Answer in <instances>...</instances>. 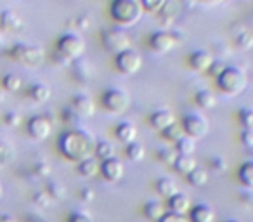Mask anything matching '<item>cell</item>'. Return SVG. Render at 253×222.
<instances>
[{
    "mask_svg": "<svg viewBox=\"0 0 253 222\" xmlns=\"http://www.w3.org/2000/svg\"><path fill=\"white\" fill-rule=\"evenodd\" d=\"M77 169H78V174L84 177H87V179H90V177H95L99 172H101V162H99L95 156H88V158L82 160L80 163H77Z\"/></svg>",
    "mask_w": 253,
    "mask_h": 222,
    "instance_id": "cell-21",
    "label": "cell"
},
{
    "mask_svg": "<svg viewBox=\"0 0 253 222\" xmlns=\"http://www.w3.org/2000/svg\"><path fill=\"white\" fill-rule=\"evenodd\" d=\"M2 85L7 92H18L23 87V78L18 73H7L2 78Z\"/></svg>",
    "mask_w": 253,
    "mask_h": 222,
    "instance_id": "cell-34",
    "label": "cell"
},
{
    "mask_svg": "<svg viewBox=\"0 0 253 222\" xmlns=\"http://www.w3.org/2000/svg\"><path fill=\"white\" fill-rule=\"evenodd\" d=\"M101 102H102V108L106 111L113 115H122L125 113L128 106H130V95L125 89H120V87H109L102 92L101 95Z\"/></svg>",
    "mask_w": 253,
    "mask_h": 222,
    "instance_id": "cell-5",
    "label": "cell"
},
{
    "mask_svg": "<svg viewBox=\"0 0 253 222\" xmlns=\"http://www.w3.org/2000/svg\"><path fill=\"white\" fill-rule=\"evenodd\" d=\"M239 122H241L243 129H253V108L246 106V108L239 109Z\"/></svg>",
    "mask_w": 253,
    "mask_h": 222,
    "instance_id": "cell-40",
    "label": "cell"
},
{
    "mask_svg": "<svg viewBox=\"0 0 253 222\" xmlns=\"http://www.w3.org/2000/svg\"><path fill=\"white\" fill-rule=\"evenodd\" d=\"M4 122H5V125H9V127H18V125L21 124V115L16 113V111H9V113L4 117Z\"/></svg>",
    "mask_w": 253,
    "mask_h": 222,
    "instance_id": "cell-47",
    "label": "cell"
},
{
    "mask_svg": "<svg viewBox=\"0 0 253 222\" xmlns=\"http://www.w3.org/2000/svg\"><path fill=\"white\" fill-rule=\"evenodd\" d=\"M225 222H238V221H225Z\"/></svg>",
    "mask_w": 253,
    "mask_h": 222,
    "instance_id": "cell-54",
    "label": "cell"
},
{
    "mask_svg": "<svg viewBox=\"0 0 253 222\" xmlns=\"http://www.w3.org/2000/svg\"><path fill=\"white\" fill-rule=\"evenodd\" d=\"M213 54L207 49H198L194 52H191L189 56V66L194 71H208V68L213 63Z\"/></svg>",
    "mask_w": 253,
    "mask_h": 222,
    "instance_id": "cell-16",
    "label": "cell"
},
{
    "mask_svg": "<svg viewBox=\"0 0 253 222\" xmlns=\"http://www.w3.org/2000/svg\"><path fill=\"white\" fill-rule=\"evenodd\" d=\"M0 26H2V30L4 32H19L23 26V19L19 18L18 12L14 11H4L2 14H0Z\"/></svg>",
    "mask_w": 253,
    "mask_h": 222,
    "instance_id": "cell-19",
    "label": "cell"
},
{
    "mask_svg": "<svg viewBox=\"0 0 253 222\" xmlns=\"http://www.w3.org/2000/svg\"><path fill=\"white\" fill-rule=\"evenodd\" d=\"M0 222H16V219L7 214H0Z\"/></svg>",
    "mask_w": 253,
    "mask_h": 222,
    "instance_id": "cell-52",
    "label": "cell"
},
{
    "mask_svg": "<svg viewBox=\"0 0 253 222\" xmlns=\"http://www.w3.org/2000/svg\"><path fill=\"white\" fill-rule=\"evenodd\" d=\"M162 135L165 141H170L175 144L177 141H180V139L186 135V132H184V129L180 124H172L170 127H167L165 131H162Z\"/></svg>",
    "mask_w": 253,
    "mask_h": 222,
    "instance_id": "cell-33",
    "label": "cell"
},
{
    "mask_svg": "<svg viewBox=\"0 0 253 222\" xmlns=\"http://www.w3.org/2000/svg\"><path fill=\"white\" fill-rule=\"evenodd\" d=\"M186 179H187V182H189L191 186L201 187V186H205V184L208 182V172L205 169H201V167H196V169L191 170V172L187 174Z\"/></svg>",
    "mask_w": 253,
    "mask_h": 222,
    "instance_id": "cell-30",
    "label": "cell"
},
{
    "mask_svg": "<svg viewBox=\"0 0 253 222\" xmlns=\"http://www.w3.org/2000/svg\"><path fill=\"white\" fill-rule=\"evenodd\" d=\"M144 215L149 219V221H156L158 222L160 219L165 215V208L160 201H148L144 205Z\"/></svg>",
    "mask_w": 253,
    "mask_h": 222,
    "instance_id": "cell-31",
    "label": "cell"
},
{
    "mask_svg": "<svg viewBox=\"0 0 253 222\" xmlns=\"http://www.w3.org/2000/svg\"><path fill=\"white\" fill-rule=\"evenodd\" d=\"M14 160V146L7 141H0V165H7Z\"/></svg>",
    "mask_w": 253,
    "mask_h": 222,
    "instance_id": "cell-35",
    "label": "cell"
},
{
    "mask_svg": "<svg viewBox=\"0 0 253 222\" xmlns=\"http://www.w3.org/2000/svg\"><path fill=\"white\" fill-rule=\"evenodd\" d=\"M35 172L39 174L40 177L47 176V174L50 172V169H49V163H39V165H35Z\"/></svg>",
    "mask_w": 253,
    "mask_h": 222,
    "instance_id": "cell-51",
    "label": "cell"
},
{
    "mask_svg": "<svg viewBox=\"0 0 253 222\" xmlns=\"http://www.w3.org/2000/svg\"><path fill=\"white\" fill-rule=\"evenodd\" d=\"M101 44L109 54H120L123 50L130 49V37L126 35V32L122 26H115V28H106L101 33Z\"/></svg>",
    "mask_w": 253,
    "mask_h": 222,
    "instance_id": "cell-8",
    "label": "cell"
},
{
    "mask_svg": "<svg viewBox=\"0 0 253 222\" xmlns=\"http://www.w3.org/2000/svg\"><path fill=\"white\" fill-rule=\"evenodd\" d=\"M63 122L66 125H70L71 129H75V127H80V122H82V118L78 117L77 113H75L73 109L68 106V108H64L63 109Z\"/></svg>",
    "mask_w": 253,
    "mask_h": 222,
    "instance_id": "cell-39",
    "label": "cell"
},
{
    "mask_svg": "<svg viewBox=\"0 0 253 222\" xmlns=\"http://www.w3.org/2000/svg\"><path fill=\"white\" fill-rule=\"evenodd\" d=\"M182 129L184 132H186V135H189V137L193 139H203L205 135L208 134V129H210V125H208V120L203 117V115L200 113H189L186 115V117L182 118Z\"/></svg>",
    "mask_w": 253,
    "mask_h": 222,
    "instance_id": "cell-10",
    "label": "cell"
},
{
    "mask_svg": "<svg viewBox=\"0 0 253 222\" xmlns=\"http://www.w3.org/2000/svg\"><path fill=\"white\" fill-rule=\"evenodd\" d=\"M71 77L75 78L80 84H87L92 77H94V66H92L90 61L84 59V57H78V59L71 61Z\"/></svg>",
    "mask_w": 253,
    "mask_h": 222,
    "instance_id": "cell-14",
    "label": "cell"
},
{
    "mask_svg": "<svg viewBox=\"0 0 253 222\" xmlns=\"http://www.w3.org/2000/svg\"><path fill=\"white\" fill-rule=\"evenodd\" d=\"M2 191H4V187H2V184H0V196H2Z\"/></svg>",
    "mask_w": 253,
    "mask_h": 222,
    "instance_id": "cell-53",
    "label": "cell"
},
{
    "mask_svg": "<svg viewBox=\"0 0 253 222\" xmlns=\"http://www.w3.org/2000/svg\"><path fill=\"white\" fill-rule=\"evenodd\" d=\"M28 97L32 99L33 102H39V104H43L50 99V89L49 85L45 84H32L28 89Z\"/></svg>",
    "mask_w": 253,
    "mask_h": 222,
    "instance_id": "cell-23",
    "label": "cell"
},
{
    "mask_svg": "<svg viewBox=\"0 0 253 222\" xmlns=\"http://www.w3.org/2000/svg\"><path fill=\"white\" fill-rule=\"evenodd\" d=\"M95 142H97V139L90 131L84 127H75L68 129L66 132L59 135L57 148L66 160L73 163H80L82 160L94 156Z\"/></svg>",
    "mask_w": 253,
    "mask_h": 222,
    "instance_id": "cell-1",
    "label": "cell"
},
{
    "mask_svg": "<svg viewBox=\"0 0 253 222\" xmlns=\"http://www.w3.org/2000/svg\"><path fill=\"white\" fill-rule=\"evenodd\" d=\"M115 135L123 144H130V142L137 141V127L132 122H120L115 129Z\"/></svg>",
    "mask_w": 253,
    "mask_h": 222,
    "instance_id": "cell-17",
    "label": "cell"
},
{
    "mask_svg": "<svg viewBox=\"0 0 253 222\" xmlns=\"http://www.w3.org/2000/svg\"><path fill=\"white\" fill-rule=\"evenodd\" d=\"M215 80H217V87L227 95H238L248 87V75L245 73V70L238 66H229V64Z\"/></svg>",
    "mask_w": 253,
    "mask_h": 222,
    "instance_id": "cell-3",
    "label": "cell"
},
{
    "mask_svg": "<svg viewBox=\"0 0 253 222\" xmlns=\"http://www.w3.org/2000/svg\"><path fill=\"white\" fill-rule=\"evenodd\" d=\"M80 194H82V200L84 201L94 200V189H92V187H84V189L80 191Z\"/></svg>",
    "mask_w": 253,
    "mask_h": 222,
    "instance_id": "cell-50",
    "label": "cell"
},
{
    "mask_svg": "<svg viewBox=\"0 0 253 222\" xmlns=\"http://www.w3.org/2000/svg\"><path fill=\"white\" fill-rule=\"evenodd\" d=\"M94 156L102 162V160H108V158H113L115 156V144L111 141H97L95 142V151H94Z\"/></svg>",
    "mask_w": 253,
    "mask_h": 222,
    "instance_id": "cell-27",
    "label": "cell"
},
{
    "mask_svg": "<svg viewBox=\"0 0 253 222\" xmlns=\"http://www.w3.org/2000/svg\"><path fill=\"white\" fill-rule=\"evenodd\" d=\"M56 50L71 63V61L78 59V57L84 56L85 52V40L82 39L78 33L75 32H68L64 35L59 37L57 40V45H56Z\"/></svg>",
    "mask_w": 253,
    "mask_h": 222,
    "instance_id": "cell-7",
    "label": "cell"
},
{
    "mask_svg": "<svg viewBox=\"0 0 253 222\" xmlns=\"http://www.w3.org/2000/svg\"><path fill=\"white\" fill-rule=\"evenodd\" d=\"M68 222H94L92 221V215L87 214V212H71L70 217H68Z\"/></svg>",
    "mask_w": 253,
    "mask_h": 222,
    "instance_id": "cell-44",
    "label": "cell"
},
{
    "mask_svg": "<svg viewBox=\"0 0 253 222\" xmlns=\"http://www.w3.org/2000/svg\"><path fill=\"white\" fill-rule=\"evenodd\" d=\"M194 102L201 109H211L217 106V97L210 89H201L194 94Z\"/></svg>",
    "mask_w": 253,
    "mask_h": 222,
    "instance_id": "cell-24",
    "label": "cell"
},
{
    "mask_svg": "<svg viewBox=\"0 0 253 222\" xmlns=\"http://www.w3.org/2000/svg\"><path fill=\"white\" fill-rule=\"evenodd\" d=\"M173 170H175L177 174H180V176L186 177L187 174L191 172V170L196 169V160H194L193 155H177L175 162H173Z\"/></svg>",
    "mask_w": 253,
    "mask_h": 222,
    "instance_id": "cell-22",
    "label": "cell"
},
{
    "mask_svg": "<svg viewBox=\"0 0 253 222\" xmlns=\"http://www.w3.org/2000/svg\"><path fill=\"white\" fill-rule=\"evenodd\" d=\"M9 57L18 63L25 64L30 68H37L43 63L45 52L40 45H32V44H16L9 50Z\"/></svg>",
    "mask_w": 253,
    "mask_h": 222,
    "instance_id": "cell-4",
    "label": "cell"
},
{
    "mask_svg": "<svg viewBox=\"0 0 253 222\" xmlns=\"http://www.w3.org/2000/svg\"><path fill=\"white\" fill-rule=\"evenodd\" d=\"M101 174L108 182L122 180L123 176H125V167H123V162L118 158V156L102 160L101 162Z\"/></svg>",
    "mask_w": 253,
    "mask_h": 222,
    "instance_id": "cell-12",
    "label": "cell"
},
{
    "mask_svg": "<svg viewBox=\"0 0 253 222\" xmlns=\"http://www.w3.org/2000/svg\"><path fill=\"white\" fill-rule=\"evenodd\" d=\"M169 207H170V212H173V214L186 215L187 212L191 210V200L187 194L179 191V193L173 194L172 198H169Z\"/></svg>",
    "mask_w": 253,
    "mask_h": 222,
    "instance_id": "cell-20",
    "label": "cell"
},
{
    "mask_svg": "<svg viewBox=\"0 0 253 222\" xmlns=\"http://www.w3.org/2000/svg\"><path fill=\"white\" fill-rule=\"evenodd\" d=\"M52 201V198L47 194V191H42V193H35L33 194V203L39 208H47Z\"/></svg>",
    "mask_w": 253,
    "mask_h": 222,
    "instance_id": "cell-42",
    "label": "cell"
},
{
    "mask_svg": "<svg viewBox=\"0 0 253 222\" xmlns=\"http://www.w3.org/2000/svg\"><path fill=\"white\" fill-rule=\"evenodd\" d=\"M139 2H141L142 9L149 14H158L163 5L167 4V0H139Z\"/></svg>",
    "mask_w": 253,
    "mask_h": 222,
    "instance_id": "cell-38",
    "label": "cell"
},
{
    "mask_svg": "<svg viewBox=\"0 0 253 222\" xmlns=\"http://www.w3.org/2000/svg\"><path fill=\"white\" fill-rule=\"evenodd\" d=\"M28 134L35 141H45L52 132V120L47 115H37V117L30 118L28 122Z\"/></svg>",
    "mask_w": 253,
    "mask_h": 222,
    "instance_id": "cell-11",
    "label": "cell"
},
{
    "mask_svg": "<svg viewBox=\"0 0 253 222\" xmlns=\"http://www.w3.org/2000/svg\"><path fill=\"white\" fill-rule=\"evenodd\" d=\"M210 165L215 172H225V170H227V162H225L222 156H213V158H210Z\"/></svg>",
    "mask_w": 253,
    "mask_h": 222,
    "instance_id": "cell-45",
    "label": "cell"
},
{
    "mask_svg": "<svg viewBox=\"0 0 253 222\" xmlns=\"http://www.w3.org/2000/svg\"><path fill=\"white\" fill-rule=\"evenodd\" d=\"M70 108L73 109L82 120L94 117V113H95V102L92 101V97L88 94L73 95V99H71V102H70Z\"/></svg>",
    "mask_w": 253,
    "mask_h": 222,
    "instance_id": "cell-13",
    "label": "cell"
},
{
    "mask_svg": "<svg viewBox=\"0 0 253 222\" xmlns=\"http://www.w3.org/2000/svg\"><path fill=\"white\" fill-rule=\"evenodd\" d=\"M177 14H179V5H177L175 2H170V0H167V4L163 5L162 11L158 12L160 21H162V25H165V26L172 25V23L177 19Z\"/></svg>",
    "mask_w": 253,
    "mask_h": 222,
    "instance_id": "cell-25",
    "label": "cell"
},
{
    "mask_svg": "<svg viewBox=\"0 0 253 222\" xmlns=\"http://www.w3.org/2000/svg\"><path fill=\"white\" fill-rule=\"evenodd\" d=\"M239 139L246 148H253V129H243Z\"/></svg>",
    "mask_w": 253,
    "mask_h": 222,
    "instance_id": "cell-48",
    "label": "cell"
},
{
    "mask_svg": "<svg viewBox=\"0 0 253 222\" xmlns=\"http://www.w3.org/2000/svg\"><path fill=\"white\" fill-rule=\"evenodd\" d=\"M109 14L118 26L128 28V26H134L135 23L141 21L144 9H142L139 0H111Z\"/></svg>",
    "mask_w": 253,
    "mask_h": 222,
    "instance_id": "cell-2",
    "label": "cell"
},
{
    "mask_svg": "<svg viewBox=\"0 0 253 222\" xmlns=\"http://www.w3.org/2000/svg\"><path fill=\"white\" fill-rule=\"evenodd\" d=\"M47 194H49L52 200H63V198L66 196V189H64L63 184L52 180V182L47 184Z\"/></svg>",
    "mask_w": 253,
    "mask_h": 222,
    "instance_id": "cell-37",
    "label": "cell"
},
{
    "mask_svg": "<svg viewBox=\"0 0 253 222\" xmlns=\"http://www.w3.org/2000/svg\"><path fill=\"white\" fill-rule=\"evenodd\" d=\"M115 66L122 75H135L142 68V56L134 49H126L115 56Z\"/></svg>",
    "mask_w": 253,
    "mask_h": 222,
    "instance_id": "cell-9",
    "label": "cell"
},
{
    "mask_svg": "<svg viewBox=\"0 0 253 222\" xmlns=\"http://www.w3.org/2000/svg\"><path fill=\"white\" fill-rule=\"evenodd\" d=\"M175 153L177 155H193L196 151V139L189 137V135H184L180 141L175 142Z\"/></svg>",
    "mask_w": 253,
    "mask_h": 222,
    "instance_id": "cell-32",
    "label": "cell"
},
{
    "mask_svg": "<svg viewBox=\"0 0 253 222\" xmlns=\"http://www.w3.org/2000/svg\"><path fill=\"white\" fill-rule=\"evenodd\" d=\"M238 176L243 186L253 189V160H248V162L241 163V167H239V170H238Z\"/></svg>",
    "mask_w": 253,
    "mask_h": 222,
    "instance_id": "cell-28",
    "label": "cell"
},
{
    "mask_svg": "<svg viewBox=\"0 0 253 222\" xmlns=\"http://www.w3.org/2000/svg\"><path fill=\"white\" fill-rule=\"evenodd\" d=\"M158 222H189V219L186 215H180V214H173V212H169L165 214Z\"/></svg>",
    "mask_w": 253,
    "mask_h": 222,
    "instance_id": "cell-46",
    "label": "cell"
},
{
    "mask_svg": "<svg viewBox=\"0 0 253 222\" xmlns=\"http://www.w3.org/2000/svg\"><path fill=\"white\" fill-rule=\"evenodd\" d=\"M236 45L241 50H250L253 47V33L248 30H243L238 37H236Z\"/></svg>",
    "mask_w": 253,
    "mask_h": 222,
    "instance_id": "cell-36",
    "label": "cell"
},
{
    "mask_svg": "<svg viewBox=\"0 0 253 222\" xmlns=\"http://www.w3.org/2000/svg\"><path fill=\"white\" fill-rule=\"evenodd\" d=\"M155 186H156V191L165 198H172L173 194L179 193V186H177V182L172 179H169V177H160V179L156 180Z\"/></svg>",
    "mask_w": 253,
    "mask_h": 222,
    "instance_id": "cell-26",
    "label": "cell"
},
{
    "mask_svg": "<svg viewBox=\"0 0 253 222\" xmlns=\"http://www.w3.org/2000/svg\"><path fill=\"white\" fill-rule=\"evenodd\" d=\"M213 221H215V212L210 205L198 203L194 207H191L189 222H213Z\"/></svg>",
    "mask_w": 253,
    "mask_h": 222,
    "instance_id": "cell-18",
    "label": "cell"
},
{
    "mask_svg": "<svg viewBox=\"0 0 253 222\" xmlns=\"http://www.w3.org/2000/svg\"><path fill=\"white\" fill-rule=\"evenodd\" d=\"M182 33L177 30H158L149 37V49L155 54H169L182 42Z\"/></svg>",
    "mask_w": 253,
    "mask_h": 222,
    "instance_id": "cell-6",
    "label": "cell"
},
{
    "mask_svg": "<svg viewBox=\"0 0 253 222\" xmlns=\"http://www.w3.org/2000/svg\"><path fill=\"white\" fill-rule=\"evenodd\" d=\"M227 68V63L225 61H222V59H213V63H211V66L208 68V73L211 75L213 78H217L218 75L222 73V71Z\"/></svg>",
    "mask_w": 253,
    "mask_h": 222,
    "instance_id": "cell-43",
    "label": "cell"
},
{
    "mask_svg": "<svg viewBox=\"0 0 253 222\" xmlns=\"http://www.w3.org/2000/svg\"><path fill=\"white\" fill-rule=\"evenodd\" d=\"M75 25H77V28L80 30V32H85V30H88V26H90V18H87V16H78V18L75 19Z\"/></svg>",
    "mask_w": 253,
    "mask_h": 222,
    "instance_id": "cell-49",
    "label": "cell"
},
{
    "mask_svg": "<svg viewBox=\"0 0 253 222\" xmlns=\"http://www.w3.org/2000/svg\"><path fill=\"white\" fill-rule=\"evenodd\" d=\"M149 124L155 131H165L167 127H170L172 124H175V117L170 109L167 108H160V109H155L151 115H149Z\"/></svg>",
    "mask_w": 253,
    "mask_h": 222,
    "instance_id": "cell-15",
    "label": "cell"
},
{
    "mask_svg": "<svg viewBox=\"0 0 253 222\" xmlns=\"http://www.w3.org/2000/svg\"><path fill=\"white\" fill-rule=\"evenodd\" d=\"M156 158L162 163H165V165H173V162H175V158H177V153H175V149L172 151V149H169V148H163L156 151Z\"/></svg>",
    "mask_w": 253,
    "mask_h": 222,
    "instance_id": "cell-41",
    "label": "cell"
},
{
    "mask_svg": "<svg viewBox=\"0 0 253 222\" xmlns=\"http://www.w3.org/2000/svg\"><path fill=\"white\" fill-rule=\"evenodd\" d=\"M125 155H126V158L130 160V162H141V160H144V156H146L144 144H141V142H137V141L130 142V144H126Z\"/></svg>",
    "mask_w": 253,
    "mask_h": 222,
    "instance_id": "cell-29",
    "label": "cell"
}]
</instances>
